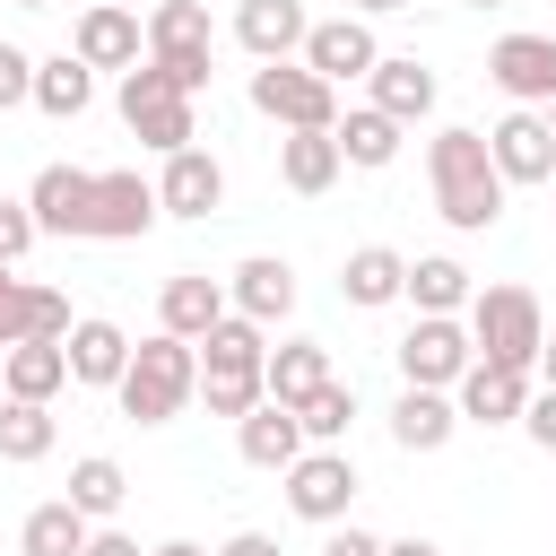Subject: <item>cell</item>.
<instances>
[{
    "mask_svg": "<svg viewBox=\"0 0 556 556\" xmlns=\"http://www.w3.org/2000/svg\"><path fill=\"white\" fill-rule=\"evenodd\" d=\"M295 417H304V443H348V426H356V382H339V374H330Z\"/></svg>",
    "mask_w": 556,
    "mask_h": 556,
    "instance_id": "cell-34",
    "label": "cell"
},
{
    "mask_svg": "<svg viewBox=\"0 0 556 556\" xmlns=\"http://www.w3.org/2000/svg\"><path fill=\"white\" fill-rule=\"evenodd\" d=\"M191 400H208V417H243V408H261V374H200Z\"/></svg>",
    "mask_w": 556,
    "mask_h": 556,
    "instance_id": "cell-35",
    "label": "cell"
},
{
    "mask_svg": "<svg viewBox=\"0 0 556 556\" xmlns=\"http://www.w3.org/2000/svg\"><path fill=\"white\" fill-rule=\"evenodd\" d=\"M235 452H243L252 469H287V460L304 452V417H295L287 400H261V408L235 417Z\"/></svg>",
    "mask_w": 556,
    "mask_h": 556,
    "instance_id": "cell-22",
    "label": "cell"
},
{
    "mask_svg": "<svg viewBox=\"0 0 556 556\" xmlns=\"http://www.w3.org/2000/svg\"><path fill=\"white\" fill-rule=\"evenodd\" d=\"M365 87H374L365 104H382L391 122H426V113H434V70H426L417 52H382V61L365 70Z\"/></svg>",
    "mask_w": 556,
    "mask_h": 556,
    "instance_id": "cell-20",
    "label": "cell"
},
{
    "mask_svg": "<svg viewBox=\"0 0 556 556\" xmlns=\"http://www.w3.org/2000/svg\"><path fill=\"white\" fill-rule=\"evenodd\" d=\"M400 130H408V122H391L382 104H348V113L330 122V139H339V156H348V165H365V174H382V165L400 156Z\"/></svg>",
    "mask_w": 556,
    "mask_h": 556,
    "instance_id": "cell-26",
    "label": "cell"
},
{
    "mask_svg": "<svg viewBox=\"0 0 556 556\" xmlns=\"http://www.w3.org/2000/svg\"><path fill=\"white\" fill-rule=\"evenodd\" d=\"M356 17H391V9H408V0H348Z\"/></svg>",
    "mask_w": 556,
    "mask_h": 556,
    "instance_id": "cell-47",
    "label": "cell"
},
{
    "mask_svg": "<svg viewBox=\"0 0 556 556\" xmlns=\"http://www.w3.org/2000/svg\"><path fill=\"white\" fill-rule=\"evenodd\" d=\"M400 278H408V261H400L391 243H356V252L339 261V295H348L356 313H382V304H400Z\"/></svg>",
    "mask_w": 556,
    "mask_h": 556,
    "instance_id": "cell-25",
    "label": "cell"
},
{
    "mask_svg": "<svg viewBox=\"0 0 556 556\" xmlns=\"http://www.w3.org/2000/svg\"><path fill=\"white\" fill-rule=\"evenodd\" d=\"M313 78H330V87H348V78H365L374 61H382V43H374V26L348 9V17H313L304 26V52H295Z\"/></svg>",
    "mask_w": 556,
    "mask_h": 556,
    "instance_id": "cell-9",
    "label": "cell"
},
{
    "mask_svg": "<svg viewBox=\"0 0 556 556\" xmlns=\"http://www.w3.org/2000/svg\"><path fill=\"white\" fill-rule=\"evenodd\" d=\"M87 530H96V521H87L70 495H52V504H35V513L17 521V556H78Z\"/></svg>",
    "mask_w": 556,
    "mask_h": 556,
    "instance_id": "cell-29",
    "label": "cell"
},
{
    "mask_svg": "<svg viewBox=\"0 0 556 556\" xmlns=\"http://www.w3.org/2000/svg\"><path fill=\"white\" fill-rule=\"evenodd\" d=\"M191 391H200V348H191V339H174V330L139 339V348H130V365H122V382H113V400H122V417H130V426H174Z\"/></svg>",
    "mask_w": 556,
    "mask_h": 556,
    "instance_id": "cell-2",
    "label": "cell"
},
{
    "mask_svg": "<svg viewBox=\"0 0 556 556\" xmlns=\"http://www.w3.org/2000/svg\"><path fill=\"white\" fill-rule=\"evenodd\" d=\"M539 113H547V130H556V96H547V104H539Z\"/></svg>",
    "mask_w": 556,
    "mask_h": 556,
    "instance_id": "cell-48",
    "label": "cell"
},
{
    "mask_svg": "<svg viewBox=\"0 0 556 556\" xmlns=\"http://www.w3.org/2000/svg\"><path fill=\"white\" fill-rule=\"evenodd\" d=\"M486 156H495L504 182H547V174H556V130H547V113H539V104H513V113L486 130Z\"/></svg>",
    "mask_w": 556,
    "mask_h": 556,
    "instance_id": "cell-10",
    "label": "cell"
},
{
    "mask_svg": "<svg viewBox=\"0 0 556 556\" xmlns=\"http://www.w3.org/2000/svg\"><path fill=\"white\" fill-rule=\"evenodd\" d=\"M486 78L513 96V104H547L556 96V35H504L486 52Z\"/></svg>",
    "mask_w": 556,
    "mask_h": 556,
    "instance_id": "cell-14",
    "label": "cell"
},
{
    "mask_svg": "<svg viewBox=\"0 0 556 556\" xmlns=\"http://www.w3.org/2000/svg\"><path fill=\"white\" fill-rule=\"evenodd\" d=\"M339 174H348V156H339L330 130H287V139H278V182H287V191L313 200V191H330Z\"/></svg>",
    "mask_w": 556,
    "mask_h": 556,
    "instance_id": "cell-27",
    "label": "cell"
},
{
    "mask_svg": "<svg viewBox=\"0 0 556 556\" xmlns=\"http://www.w3.org/2000/svg\"><path fill=\"white\" fill-rule=\"evenodd\" d=\"M469 321L460 313H417L408 339H400V382H426V391H452L469 374Z\"/></svg>",
    "mask_w": 556,
    "mask_h": 556,
    "instance_id": "cell-7",
    "label": "cell"
},
{
    "mask_svg": "<svg viewBox=\"0 0 556 556\" xmlns=\"http://www.w3.org/2000/svg\"><path fill=\"white\" fill-rule=\"evenodd\" d=\"M521 426H530V443H539V452H556V391H547V382L521 400Z\"/></svg>",
    "mask_w": 556,
    "mask_h": 556,
    "instance_id": "cell-39",
    "label": "cell"
},
{
    "mask_svg": "<svg viewBox=\"0 0 556 556\" xmlns=\"http://www.w3.org/2000/svg\"><path fill=\"white\" fill-rule=\"evenodd\" d=\"M400 295H408L417 313H460V304H469V269H460L452 252H417L408 278H400Z\"/></svg>",
    "mask_w": 556,
    "mask_h": 556,
    "instance_id": "cell-30",
    "label": "cell"
},
{
    "mask_svg": "<svg viewBox=\"0 0 556 556\" xmlns=\"http://www.w3.org/2000/svg\"><path fill=\"white\" fill-rule=\"evenodd\" d=\"M156 217H165V208H156V182H148L139 165L96 174V200H87V235H96V243H139Z\"/></svg>",
    "mask_w": 556,
    "mask_h": 556,
    "instance_id": "cell-8",
    "label": "cell"
},
{
    "mask_svg": "<svg viewBox=\"0 0 556 556\" xmlns=\"http://www.w3.org/2000/svg\"><path fill=\"white\" fill-rule=\"evenodd\" d=\"M148 556H208L200 539H165V547H148Z\"/></svg>",
    "mask_w": 556,
    "mask_h": 556,
    "instance_id": "cell-46",
    "label": "cell"
},
{
    "mask_svg": "<svg viewBox=\"0 0 556 556\" xmlns=\"http://www.w3.org/2000/svg\"><path fill=\"white\" fill-rule=\"evenodd\" d=\"M208 321H226V287H217L208 269H174L165 295H156V330H174V339H208Z\"/></svg>",
    "mask_w": 556,
    "mask_h": 556,
    "instance_id": "cell-21",
    "label": "cell"
},
{
    "mask_svg": "<svg viewBox=\"0 0 556 556\" xmlns=\"http://www.w3.org/2000/svg\"><path fill=\"white\" fill-rule=\"evenodd\" d=\"M61 356H70V382L113 391V382H122V365H130V330H122V321H104V313H78V321H70V339H61Z\"/></svg>",
    "mask_w": 556,
    "mask_h": 556,
    "instance_id": "cell-16",
    "label": "cell"
},
{
    "mask_svg": "<svg viewBox=\"0 0 556 556\" xmlns=\"http://www.w3.org/2000/svg\"><path fill=\"white\" fill-rule=\"evenodd\" d=\"M70 391V356H61V339H17V348H0V400H61Z\"/></svg>",
    "mask_w": 556,
    "mask_h": 556,
    "instance_id": "cell-18",
    "label": "cell"
},
{
    "mask_svg": "<svg viewBox=\"0 0 556 556\" xmlns=\"http://www.w3.org/2000/svg\"><path fill=\"white\" fill-rule=\"evenodd\" d=\"M182 52H208V9L200 0H156L148 9V61H182Z\"/></svg>",
    "mask_w": 556,
    "mask_h": 556,
    "instance_id": "cell-31",
    "label": "cell"
},
{
    "mask_svg": "<svg viewBox=\"0 0 556 556\" xmlns=\"http://www.w3.org/2000/svg\"><path fill=\"white\" fill-rule=\"evenodd\" d=\"M469 9H504V0H469Z\"/></svg>",
    "mask_w": 556,
    "mask_h": 556,
    "instance_id": "cell-50",
    "label": "cell"
},
{
    "mask_svg": "<svg viewBox=\"0 0 556 556\" xmlns=\"http://www.w3.org/2000/svg\"><path fill=\"white\" fill-rule=\"evenodd\" d=\"M87 200H96V174L87 165H43L26 182V208L43 235H87Z\"/></svg>",
    "mask_w": 556,
    "mask_h": 556,
    "instance_id": "cell-17",
    "label": "cell"
},
{
    "mask_svg": "<svg viewBox=\"0 0 556 556\" xmlns=\"http://www.w3.org/2000/svg\"><path fill=\"white\" fill-rule=\"evenodd\" d=\"M469 348L486 356V365H513V374H530L539 365V339H547V313H539V295L530 287H469Z\"/></svg>",
    "mask_w": 556,
    "mask_h": 556,
    "instance_id": "cell-3",
    "label": "cell"
},
{
    "mask_svg": "<svg viewBox=\"0 0 556 556\" xmlns=\"http://www.w3.org/2000/svg\"><path fill=\"white\" fill-rule=\"evenodd\" d=\"M452 426H460L452 391H426V382H408V391L391 400V443H400V452H443V443H452Z\"/></svg>",
    "mask_w": 556,
    "mask_h": 556,
    "instance_id": "cell-24",
    "label": "cell"
},
{
    "mask_svg": "<svg viewBox=\"0 0 556 556\" xmlns=\"http://www.w3.org/2000/svg\"><path fill=\"white\" fill-rule=\"evenodd\" d=\"M96 104V70L78 61V52H52V61H35V113H52V122H78Z\"/></svg>",
    "mask_w": 556,
    "mask_h": 556,
    "instance_id": "cell-28",
    "label": "cell"
},
{
    "mask_svg": "<svg viewBox=\"0 0 556 556\" xmlns=\"http://www.w3.org/2000/svg\"><path fill=\"white\" fill-rule=\"evenodd\" d=\"M304 0H243L235 9V43L252 52V61H295L304 52Z\"/></svg>",
    "mask_w": 556,
    "mask_h": 556,
    "instance_id": "cell-19",
    "label": "cell"
},
{
    "mask_svg": "<svg viewBox=\"0 0 556 556\" xmlns=\"http://www.w3.org/2000/svg\"><path fill=\"white\" fill-rule=\"evenodd\" d=\"M52 452V408L43 400H0V460H43Z\"/></svg>",
    "mask_w": 556,
    "mask_h": 556,
    "instance_id": "cell-33",
    "label": "cell"
},
{
    "mask_svg": "<svg viewBox=\"0 0 556 556\" xmlns=\"http://www.w3.org/2000/svg\"><path fill=\"white\" fill-rule=\"evenodd\" d=\"M426 174H434V208H443V226H460V235H486L495 217H504V174H495V156H486V130H469V122H452V130H434L426 139Z\"/></svg>",
    "mask_w": 556,
    "mask_h": 556,
    "instance_id": "cell-1",
    "label": "cell"
},
{
    "mask_svg": "<svg viewBox=\"0 0 556 556\" xmlns=\"http://www.w3.org/2000/svg\"><path fill=\"white\" fill-rule=\"evenodd\" d=\"M78 556H139V539H122V530H87Z\"/></svg>",
    "mask_w": 556,
    "mask_h": 556,
    "instance_id": "cell-43",
    "label": "cell"
},
{
    "mask_svg": "<svg viewBox=\"0 0 556 556\" xmlns=\"http://www.w3.org/2000/svg\"><path fill=\"white\" fill-rule=\"evenodd\" d=\"M139 43H148V26H139L122 0H87V9H78V26H70V52H78L87 70H130V61H139Z\"/></svg>",
    "mask_w": 556,
    "mask_h": 556,
    "instance_id": "cell-11",
    "label": "cell"
},
{
    "mask_svg": "<svg viewBox=\"0 0 556 556\" xmlns=\"http://www.w3.org/2000/svg\"><path fill=\"white\" fill-rule=\"evenodd\" d=\"M17 9H52V0H17Z\"/></svg>",
    "mask_w": 556,
    "mask_h": 556,
    "instance_id": "cell-51",
    "label": "cell"
},
{
    "mask_svg": "<svg viewBox=\"0 0 556 556\" xmlns=\"http://www.w3.org/2000/svg\"><path fill=\"white\" fill-rule=\"evenodd\" d=\"M35 235H43V226H35V208H26V200H0V261H9V269L35 252Z\"/></svg>",
    "mask_w": 556,
    "mask_h": 556,
    "instance_id": "cell-37",
    "label": "cell"
},
{
    "mask_svg": "<svg viewBox=\"0 0 556 556\" xmlns=\"http://www.w3.org/2000/svg\"><path fill=\"white\" fill-rule=\"evenodd\" d=\"M9 278H17V269H9V261H0V287H9Z\"/></svg>",
    "mask_w": 556,
    "mask_h": 556,
    "instance_id": "cell-49",
    "label": "cell"
},
{
    "mask_svg": "<svg viewBox=\"0 0 556 556\" xmlns=\"http://www.w3.org/2000/svg\"><path fill=\"white\" fill-rule=\"evenodd\" d=\"M26 339H70V295L26 278Z\"/></svg>",
    "mask_w": 556,
    "mask_h": 556,
    "instance_id": "cell-36",
    "label": "cell"
},
{
    "mask_svg": "<svg viewBox=\"0 0 556 556\" xmlns=\"http://www.w3.org/2000/svg\"><path fill=\"white\" fill-rule=\"evenodd\" d=\"M252 113H269L278 130H330L339 122V87L313 78L304 61H261L252 70Z\"/></svg>",
    "mask_w": 556,
    "mask_h": 556,
    "instance_id": "cell-5",
    "label": "cell"
},
{
    "mask_svg": "<svg viewBox=\"0 0 556 556\" xmlns=\"http://www.w3.org/2000/svg\"><path fill=\"white\" fill-rule=\"evenodd\" d=\"M521 400H530V374H513V365H486V356H469V374L452 382V408H460V426H513V417H521Z\"/></svg>",
    "mask_w": 556,
    "mask_h": 556,
    "instance_id": "cell-13",
    "label": "cell"
},
{
    "mask_svg": "<svg viewBox=\"0 0 556 556\" xmlns=\"http://www.w3.org/2000/svg\"><path fill=\"white\" fill-rule=\"evenodd\" d=\"M17 104H35V52L0 43V113H17Z\"/></svg>",
    "mask_w": 556,
    "mask_h": 556,
    "instance_id": "cell-38",
    "label": "cell"
},
{
    "mask_svg": "<svg viewBox=\"0 0 556 556\" xmlns=\"http://www.w3.org/2000/svg\"><path fill=\"white\" fill-rule=\"evenodd\" d=\"M321 382H330V348H321V339H287V348H269V356H261V400L304 408Z\"/></svg>",
    "mask_w": 556,
    "mask_h": 556,
    "instance_id": "cell-23",
    "label": "cell"
},
{
    "mask_svg": "<svg viewBox=\"0 0 556 556\" xmlns=\"http://www.w3.org/2000/svg\"><path fill=\"white\" fill-rule=\"evenodd\" d=\"M122 122H130V139H139V148L174 156V148H191V139H200V96H182L156 61H130V70H122Z\"/></svg>",
    "mask_w": 556,
    "mask_h": 556,
    "instance_id": "cell-4",
    "label": "cell"
},
{
    "mask_svg": "<svg viewBox=\"0 0 556 556\" xmlns=\"http://www.w3.org/2000/svg\"><path fill=\"white\" fill-rule=\"evenodd\" d=\"M226 304L243 313V321H261V330H278L287 313H295V269L278 261V252H252L235 278H226Z\"/></svg>",
    "mask_w": 556,
    "mask_h": 556,
    "instance_id": "cell-15",
    "label": "cell"
},
{
    "mask_svg": "<svg viewBox=\"0 0 556 556\" xmlns=\"http://www.w3.org/2000/svg\"><path fill=\"white\" fill-rule=\"evenodd\" d=\"M547 182H556V174H547Z\"/></svg>",
    "mask_w": 556,
    "mask_h": 556,
    "instance_id": "cell-52",
    "label": "cell"
},
{
    "mask_svg": "<svg viewBox=\"0 0 556 556\" xmlns=\"http://www.w3.org/2000/svg\"><path fill=\"white\" fill-rule=\"evenodd\" d=\"M278 478H287V504H295L304 521H321V530L348 521V504H356V460H348V443H304Z\"/></svg>",
    "mask_w": 556,
    "mask_h": 556,
    "instance_id": "cell-6",
    "label": "cell"
},
{
    "mask_svg": "<svg viewBox=\"0 0 556 556\" xmlns=\"http://www.w3.org/2000/svg\"><path fill=\"white\" fill-rule=\"evenodd\" d=\"M217 556H287V547H278V539H269V530H235V539H226V547H217Z\"/></svg>",
    "mask_w": 556,
    "mask_h": 556,
    "instance_id": "cell-42",
    "label": "cell"
},
{
    "mask_svg": "<svg viewBox=\"0 0 556 556\" xmlns=\"http://www.w3.org/2000/svg\"><path fill=\"white\" fill-rule=\"evenodd\" d=\"M217 200H226V165H217L200 139L174 148L165 174H156V208H165V217H217Z\"/></svg>",
    "mask_w": 556,
    "mask_h": 556,
    "instance_id": "cell-12",
    "label": "cell"
},
{
    "mask_svg": "<svg viewBox=\"0 0 556 556\" xmlns=\"http://www.w3.org/2000/svg\"><path fill=\"white\" fill-rule=\"evenodd\" d=\"M382 556H443V547H434V539H391Z\"/></svg>",
    "mask_w": 556,
    "mask_h": 556,
    "instance_id": "cell-44",
    "label": "cell"
},
{
    "mask_svg": "<svg viewBox=\"0 0 556 556\" xmlns=\"http://www.w3.org/2000/svg\"><path fill=\"white\" fill-rule=\"evenodd\" d=\"M17 339H26V278L0 287V348H17Z\"/></svg>",
    "mask_w": 556,
    "mask_h": 556,
    "instance_id": "cell-40",
    "label": "cell"
},
{
    "mask_svg": "<svg viewBox=\"0 0 556 556\" xmlns=\"http://www.w3.org/2000/svg\"><path fill=\"white\" fill-rule=\"evenodd\" d=\"M539 374H547V391H556V330L539 339Z\"/></svg>",
    "mask_w": 556,
    "mask_h": 556,
    "instance_id": "cell-45",
    "label": "cell"
},
{
    "mask_svg": "<svg viewBox=\"0 0 556 556\" xmlns=\"http://www.w3.org/2000/svg\"><path fill=\"white\" fill-rule=\"evenodd\" d=\"M321 556H382V539H374V530H356V521H330Z\"/></svg>",
    "mask_w": 556,
    "mask_h": 556,
    "instance_id": "cell-41",
    "label": "cell"
},
{
    "mask_svg": "<svg viewBox=\"0 0 556 556\" xmlns=\"http://www.w3.org/2000/svg\"><path fill=\"white\" fill-rule=\"evenodd\" d=\"M122 495H130V478H122V460H104V452H87V460H70V504H78L87 521H104V513H122Z\"/></svg>",
    "mask_w": 556,
    "mask_h": 556,
    "instance_id": "cell-32",
    "label": "cell"
}]
</instances>
